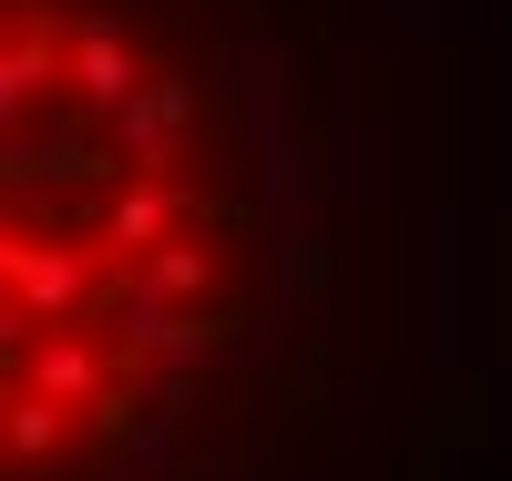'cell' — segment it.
Returning <instances> with one entry per match:
<instances>
[{
  "mask_svg": "<svg viewBox=\"0 0 512 481\" xmlns=\"http://www.w3.org/2000/svg\"><path fill=\"white\" fill-rule=\"evenodd\" d=\"M451 287V0H0V481H349Z\"/></svg>",
  "mask_w": 512,
  "mask_h": 481,
  "instance_id": "1",
  "label": "cell"
}]
</instances>
